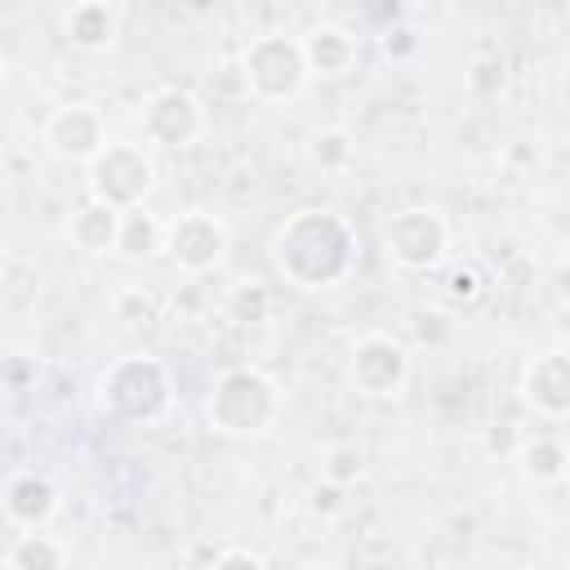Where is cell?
Wrapping results in <instances>:
<instances>
[{
	"instance_id": "6da1fadb",
	"label": "cell",
	"mask_w": 570,
	"mask_h": 570,
	"mask_svg": "<svg viewBox=\"0 0 570 570\" xmlns=\"http://www.w3.org/2000/svg\"><path fill=\"white\" fill-rule=\"evenodd\" d=\"M272 263L298 289H330L356 263V232L334 209H294L272 232Z\"/></svg>"
},
{
	"instance_id": "7a4b0ae2",
	"label": "cell",
	"mask_w": 570,
	"mask_h": 570,
	"mask_svg": "<svg viewBox=\"0 0 570 570\" xmlns=\"http://www.w3.org/2000/svg\"><path fill=\"white\" fill-rule=\"evenodd\" d=\"M205 414H209V428L223 436H236V441L267 436L281 419V387L258 365H232L214 379L205 396Z\"/></svg>"
},
{
	"instance_id": "3957f363",
	"label": "cell",
	"mask_w": 570,
	"mask_h": 570,
	"mask_svg": "<svg viewBox=\"0 0 570 570\" xmlns=\"http://www.w3.org/2000/svg\"><path fill=\"white\" fill-rule=\"evenodd\" d=\"M174 401V379L156 356H120L98 374V405L116 423H156Z\"/></svg>"
},
{
	"instance_id": "277c9868",
	"label": "cell",
	"mask_w": 570,
	"mask_h": 570,
	"mask_svg": "<svg viewBox=\"0 0 570 570\" xmlns=\"http://www.w3.org/2000/svg\"><path fill=\"white\" fill-rule=\"evenodd\" d=\"M240 76H245V89L258 102H289V98H298L303 85H307V76H312L307 71V58H303V40L281 36V31L254 36L245 45Z\"/></svg>"
},
{
	"instance_id": "5b68a950",
	"label": "cell",
	"mask_w": 570,
	"mask_h": 570,
	"mask_svg": "<svg viewBox=\"0 0 570 570\" xmlns=\"http://www.w3.org/2000/svg\"><path fill=\"white\" fill-rule=\"evenodd\" d=\"M156 187V160L142 142H107L89 160V196L116 205V209H138L147 191Z\"/></svg>"
},
{
	"instance_id": "8992f818",
	"label": "cell",
	"mask_w": 570,
	"mask_h": 570,
	"mask_svg": "<svg viewBox=\"0 0 570 570\" xmlns=\"http://www.w3.org/2000/svg\"><path fill=\"white\" fill-rule=\"evenodd\" d=\"M410 383V352L401 338L383 334V330H370L352 343L347 352V387L356 396H370V401H392L401 396Z\"/></svg>"
},
{
	"instance_id": "52a82bcc",
	"label": "cell",
	"mask_w": 570,
	"mask_h": 570,
	"mask_svg": "<svg viewBox=\"0 0 570 570\" xmlns=\"http://www.w3.org/2000/svg\"><path fill=\"white\" fill-rule=\"evenodd\" d=\"M445 249H450V223L428 205L401 209L383 223V254L401 272H428L445 258Z\"/></svg>"
},
{
	"instance_id": "ba28073f",
	"label": "cell",
	"mask_w": 570,
	"mask_h": 570,
	"mask_svg": "<svg viewBox=\"0 0 570 570\" xmlns=\"http://www.w3.org/2000/svg\"><path fill=\"white\" fill-rule=\"evenodd\" d=\"M142 138L151 147H191L200 134H205V102L191 94V89H178V85H165L156 89L147 102H142Z\"/></svg>"
},
{
	"instance_id": "9c48e42d",
	"label": "cell",
	"mask_w": 570,
	"mask_h": 570,
	"mask_svg": "<svg viewBox=\"0 0 570 570\" xmlns=\"http://www.w3.org/2000/svg\"><path fill=\"white\" fill-rule=\"evenodd\" d=\"M165 254L174 258L178 272L205 276V272H214V267L223 263V254H227V223H223L218 214H209V209H187V214H178V218L169 223V232H165Z\"/></svg>"
},
{
	"instance_id": "30bf717a",
	"label": "cell",
	"mask_w": 570,
	"mask_h": 570,
	"mask_svg": "<svg viewBox=\"0 0 570 570\" xmlns=\"http://www.w3.org/2000/svg\"><path fill=\"white\" fill-rule=\"evenodd\" d=\"M40 138H45V147H49L53 156H62V160H85V165L111 142L102 111L89 107V102H67V107H58V111L45 120Z\"/></svg>"
},
{
	"instance_id": "8fae6325",
	"label": "cell",
	"mask_w": 570,
	"mask_h": 570,
	"mask_svg": "<svg viewBox=\"0 0 570 570\" xmlns=\"http://www.w3.org/2000/svg\"><path fill=\"white\" fill-rule=\"evenodd\" d=\"M521 401L543 419H570V352L548 347L521 365Z\"/></svg>"
},
{
	"instance_id": "7c38bea8",
	"label": "cell",
	"mask_w": 570,
	"mask_h": 570,
	"mask_svg": "<svg viewBox=\"0 0 570 570\" xmlns=\"http://www.w3.org/2000/svg\"><path fill=\"white\" fill-rule=\"evenodd\" d=\"M0 503H4V517H9L13 525H22V530H40V525H49V521L58 517V508H62V490H58V481H53L49 472L22 468V472H13V476L4 481Z\"/></svg>"
},
{
	"instance_id": "4fadbf2b",
	"label": "cell",
	"mask_w": 570,
	"mask_h": 570,
	"mask_svg": "<svg viewBox=\"0 0 570 570\" xmlns=\"http://www.w3.org/2000/svg\"><path fill=\"white\" fill-rule=\"evenodd\" d=\"M120 218H125V209H116V205H107L98 196H85L71 209V218H67V240L80 254H94V258L116 254V245H120Z\"/></svg>"
},
{
	"instance_id": "5bb4252c",
	"label": "cell",
	"mask_w": 570,
	"mask_h": 570,
	"mask_svg": "<svg viewBox=\"0 0 570 570\" xmlns=\"http://www.w3.org/2000/svg\"><path fill=\"white\" fill-rule=\"evenodd\" d=\"M303 58L312 76H343L356 62V36L338 22H316L303 36Z\"/></svg>"
},
{
	"instance_id": "9a60e30c",
	"label": "cell",
	"mask_w": 570,
	"mask_h": 570,
	"mask_svg": "<svg viewBox=\"0 0 570 570\" xmlns=\"http://www.w3.org/2000/svg\"><path fill=\"white\" fill-rule=\"evenodd\" d=\"M517 468H521L534 485H552V481H561V476L570 472V450H566L557 436L534 432V436H521V445H517Z\"/></svg>"
},
{
	"instance_id": "2e32d148",
	"label": "cell",
	"mask_w": 570,
	"mask_h": 570,
	"mask_svg": "<svg viewBox=\"0 0 570 570\" xmlns=\"http://www.w3.org/2000/svg\"><path fill=\"white\" fill-rule=\"evenodd\" d=\"M67 40H71L76 49H85V53L111 49V40H116V13H111V4H102V0H80V4L67 13Z\"/></svg>"
},
{
	"instance_id": "e0dca14e",
	"label": "cell",
	"mask_w": 570,
	"mask_h": 570,
	"mask_svg": "<svg viewBox=\"0 0 570 570\" xmlns=\"http://www.w3.org/2000/svg\"><path fill=\"white\" fill-rule=\"evenodd\" d=\"M165 232H169V227H165L156 214H147L142 205H138V209H125L116 254H125L129 263H147V258H156V254L165 249Z\"/></svg>"
},
{
	"instance_id": "ac0fdd59",
	"label": "cell",
	"mask_w": 570,
	"mask_h": 570,
	"mask_svg": "<svg viewBox=\"0 0 570 570\" xmlns=\"http://www.w3.org/2000/svg\"><path fill=\"white\" fill-rule=\"evenodd\" d=\"M67 566V548L53 543L49 534H18L13 548L4 552V570H58Z\"/></svg>"
},
{
	"instance_id": "d6986e66",
	"label": "cell",
	"mask_w": 570,
	"mask_h": 570,
	"mask_svg": "<svg viewBox=\"0 0 570 570\" xmlns=\"http://www.w3.org/2000/svg\"><path fill=\"white\" fill-rule=\"evenodd\" d=\"M307 160L321 169V174H343L352 160H356V138L347 134V129H321V134H312V142H307Z\"/></svg>"
},
{
	"instance_id": "ffe728a7",
	"label": "cell",
	"mask_w": 570,
	"mask_h": 570,
	"mask_svg": "<svg viewBox=\"0 0 570 570\" xmlns=\"http://www.w3.org/2000/svg\"><path fill=\"white\" fill-rule=\"evenodd\" d=\"M227 316L232 321H240V325H258V321H267V312H272V289L263 285V281H236L232 289H227Z\"/></svg>"
},
{
	"instance_id": "44dd1931",
	"label": "cell",
	"mask_w": 570,
	"mask_h": 570,
	"mask_svg": "<svg viewBox=\"0 0 570 570\" xmlns=\"http://www.w3.org/2000/svg\"><path fill=\"white\" fill-rule=\"evenodd\" d=\"M365 450H356V445H330L325 454H321V476H330V481H338V485H356L361 476H365Z\"/></svg>"
},
{
	"instance_id": "7402d4cb",
	"label": "cell",
	"mask_w": 570,
	"mask_h": 570,
	"mask_svg": "<svg viewBox=\"0 0 570 570\" xmlns=\"http://www.w3.org/2000/svg\"><path fill=\"white\" fill-rule=\"evenodd\" d=\"M441 294H445V303H454V307H472V303L485 294V281H481L476 263H454V267L445 272Z\"/></svg>"
},
{
	"instance_id": "603a6c76",
	"label": "cell",
	"mask_w": 570,
	"mask_h": 570,
	"mask_svg": "<svg viewBox=\"0 0 570 570\" xmlns=\"http://www.w3.org/2000/svg\"><path fill=\"white\" fill-rule=\"evenodd\" d=\"M468 85H472V94H481V98L503 94V85H508L503 58H499V53H476V58L468 62Z\"/></svg>"
},
{
	"instance_id": "cb8c5ba5",
	"label": "cell",
	"mask_w": 570,
	"mask_h": 570,
	"mask_svg": "<svg viewBox=\"0 0 570 570\" xmlns=\"http://www.w3.org/2000/svg\"><path fill=\"white\" fill-rule=\"evenodd\" d=\"M343 490H347V485H338V481L321 476V481L312 485V494H307L312 512H321V517H338V512H343Z\"/></svg>"
},
{
	"instance_id": "d4e9b609",
	"label": "cell",
	"mask_w": 570,
	"mask_h": 570,
	"mask_svg": "<svg viewBox=\"0 0 570 570\" xmlns=\"http://www.w3.org/2000/svg\"><path fill=\"white\" fill-rule=\"evenodd\" d=\"M120 321H129V325H151L156 321V298L151 294H125V303H120Z\"/></svg>"
},
{
	"instance_id": "484cf974",
	"label": "cell",
	"mask_w": 570,
	"mask_h": 570,
	"mask_svg": "<svg viewBox=\"0 0 570 570\" xmlns=\"http://www.w3.org/2000/svg\"><path fill=\"white\" fill-rule=\"evenodd\" d=\"M383 49H387V58H410V53L419 49V36H414L410 27H392V31L383 36Z\"/></svg>"
},
{
	"instance_id": "4316f807",
	"label": "cell",
	"mask_w": 570,
	"mask_h": 570,
	"mask_svg": "<svg viewBox=\"0 0 570 570\" xmlns=\"http://www.w3.org/2000/svg\"><path fill=\"white\" fill-rule=\"evenodd\" d=\"M517 445H521V436H517L508 423H494V428L485 432V450H490V454H508V450L517 454Z\"/></svg>"
},
{
	"instance_id": "83f0119b",
	"label": "cell",
	"mask_w": 570,
	"mask_h": 570,
	"mask_svg": "<svg viewBox=\"0 0 570 570\" xmlns=\"http://www.w3.org/2000/svg\"><path fill=\"white\" fill-rule=\"evenodd\" d=\"M214 566H267V557L254 548H218Z\"/></svg>"
},
{
	"instance_id": "f1b7e54d",
	"label": "cell",
	"mask_w": 570,
	"mask_h": 570,
	"mask_svg": "<svg viewBox=\"0 0 570 570\" xmlns=\"http://www.w3.org/2000/svg\"><path fill=\"white\" fill-rule=\"evenodd\" d=\"M557 294L570 303V267H561V272H557Z\"/></svg>"
}]
</instances>
